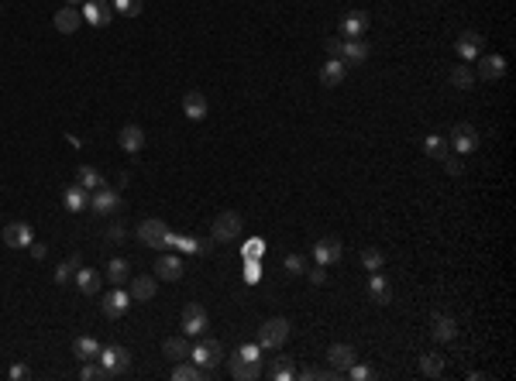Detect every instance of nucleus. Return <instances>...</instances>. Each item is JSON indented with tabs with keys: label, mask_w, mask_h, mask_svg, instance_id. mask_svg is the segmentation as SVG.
Here are the masks:
<instances>
[{
	"label": "nucleus",
	"mask_w": 516,
	"mask_h": 381,
	"mask_svg": "<svg viewBox=\"0 0 516 381\" xmlns=\"http://www.w3.org/2000/svg\"><path fill=\"white\" fill-rule=\"evenodd\" d=\"M286 340H290V319H283V316L266 319V323H262V330H258V347L276 350V347H283Z\"/></svg>",
	"instance_id": "f257e3e1"
},
{
	"label": "nucleus",
	"mask_w": 516,
	"mask_h": 381,
	"mask_svg": "<svg viewBox=\"0 0 516 381\" xmlns=\"http://www.w3.org/2000/svg\"><path fill=\"white\" fill-rule=\"evenodd\" d=\"M100 367L107 371V378H117V374H128L131 371V354L124 347H100L97 354Z\"/></svg>",
	"instance_id": "f03ea898"
},
{
	"label": "nucleus",
	"mask_w": 516,
	"mask_h": 381,
	"mask_svg": "<svg viewBox=\"0 0 516 381\" xmlns=\"http://www.w3.org/2000/svg\"><path fill=\"white\" fill-rule=\"evenodd\" d=\"M138 241L141 244H148V247H169V241H172V230L165 227V220H141L138 223Z\"/></svg>",
	"instance_id": "7ed1b4c3"
},
{
	"label": "nucleus",
	"mask_w": 516,
	"mask_h": 381,
	"mask_svg": "<svg viewBox=\"0 0 516 381\" xmlns=\"http://www.w3.org/2000/svg\"><path fill=\"white\" fill-rule=\"evenodd\" d=\"M207 309L200 306V302H186L183 306V333L186 336H200V333H207Z\"/></svg>",
	"instance_id": "20e7f679"
},
{
	"label": "nucleus",
	"mask_w": 516,
	"mask_h": 381,
	"mask_svg": "<svg viewBox=\"0 0 516 381\" xmlns=\"http://www.w3.org/2000/svg\"><path fill=\"white\" fill-rule=\"evenodd\" d=\"M90 210H93V213H100V217H110V213H117V210H121V196H117L110 186H100V189H93V193H90Z\"/></svg>",
	"instance_id": "39448f33"
},
{
	"label": "nucleus",
	"mask_w": 516,
	"mask_h": 381,
	"mask_svg": "<svg viewBox=\"0 0 516 381\" xmlns=\"http://www.w3.org/2000/svg\"><path fill=\"white\" fill-rule=\"evenodd\" d=\"M241 234V213H234V210H224L217 220H213V230H210V237L213 241H234Z\"/></svg>",
	"instance_id": "423d86ee"
},
{
	"label": "nucleus",
	"mask_w": 516,
	"mask_h": 381,
	"mask_svg": "<svg viewBox=\"0 0 516 381\" xmlns=\"http://www.w3.org/2000/svg\"><path fill=\"white\" fill-rule=\"evenodd\" d=\"M220 357H224V350H220L217 340H203V343H196L193 354H189V360L200 364L203 371H213V364H220Z\"/></svg>",
	"instance_id": "0eeeda50"
},
{
	"label": "nucleus",
	"mask_w": 516,
	"mask_h": 381,
	"mask_svg": "<svg viewBox=\"0 0 516 381\" xmlns=\"http://www.w3.org/2000/svg\"><path fill=\"white\" fill-rule=\"evenodd\" d=\"M458 155H468V151H475L478 148V131L471 127V124H458L454 131H451V141H447Z\"/></svg>",
	"instance_id": "6e6552de"
},
{
	"label": "nucleus",
	"mask_w": 516,
	"mask_h": 381,
	"mask_svg": "<svg viewBox=\"0 0 516 381\" xmlns=\"http://www.w3.org/2000/svg\"><path fill=\"white\" fill-rule=\"evenodd\" d=\"M100 309H104V316H107V319H121V316L131 309V292H124V288L117 285V288L104 299V306H100Z\"/></svg>",
	"instance_id": "1a4fd4ad"
},
{
	"label": "nucleus",
	"mask_w": 516,
	"mask_h": 381,
	"mask_svg": "<svg viewBox=\"0 0 516 381\" xmlns=\"http://www.w3.org/2000/svg\"><path fill=\"white\" fill-rule=\"evenodd\" d=\"M506 76V59L502 56H478V79L499 83Z\"/></svg>",
	"instance_id": "9d476101"
},
{
	"label": "nucleus",
	"mask_w": 516,
	"mask_h": 381,
	"mask_svg": "<svg viewBox=\"0 0 516 381\" xmlns=\"http://www.w3.org/2000/svg\"><path fill=\"white\" fill-rule=\"evenodd\" d=\"M83 21L93 28H104L110 21V0H86L83 4Z\"/></svg>",
	"instance_id": "9b49d317"
},
{
	"label": "nucleus",
	"mask_w": 516,
	"mask_h": 381,
	"mask_svg": "<svg viewBox=\"0 0 516 381\" xmlns=\"http://www.w3.org/2000/svg\"><path fill=\"white\" fill-rule=\"evenodd\" d=\"M482 49H485V38H482L478 32H461V35H458V56H461L465 62L478 59Z\"/></svg>",
	"instance_id": "f8f14e48"
},
{
	"label": "nucleus",
	"mask_w": 516,
	"mask_h": 381,
	"mask_svg": "<svg viewBox=\"0 0 516 381\" xmlns=\"http://www.w3.org/2000/svg\"><path fill=\"white\" fill-rule=\"evenodd\" d=\"M80 28H83V14H80L73 4H66V8H59V11H56V32L73 35V32H80Z\"/></svg>",
	"instance_id": "ddd939ff"
},
{
	"label": "nucleus",
	"mask_w": 516,
	"mask_h": 381,
	"mask_svg": "<svg viewBox=\"0 0 516 381\" xmlns=\"http://www.w3.org/2000/svg\"><path fill=\"white\" fill-rule=\"evenodd\" d=\"M231 378H237V381H255V378H262V364L237 354V357H231Z\"/></svg>",
	"instance_id": "4468645a"
},
{
	"label": "nucleus",
	"mask_w": 516,
	"mask_h": 381,
	"mask_svg": "<svg viewBox=\"0 0 516 381\" xmlns=\"http://www.w3.org/2000/svg\"><path fill=\"white\" fill-rule=\"evenodd\" d=\"M62 206H66L69 213H83V210L90 206V189H83L80 182L69 186V189H62Z\"/></svg>",
	"instance_id": "2eb2a0df"
},
{
	"label": "nucleus",
	"mask_w": 516,
	"mask_h": 381,
	"mask_svg": "<svg viewBox=\"0 0 516 381\" xmlns=\"http://www.w3.org/2000/svg\"><path fill=\"white\" fill-rule=\"evenodd\" d=\"M35 241V230L28 223H8L4 227V244L8 247H28Z\"/></svg>",
	"instance_id": "dca6fc26"
},
{
	"label": "nucleus",
	"mask_w": 516,
	"mask_h": 381,
	"mask_svg": "<svg viewBox=\"0 0 516 381\" xmlns=\"http://www.w3.org/2000/svg\"><path fill=\"white\" fill-rule=\"evenodd\" d=\"M128 292H131V299H134V302H148V299H155V292H159V282H155L152 275H134Z\"/></svg>",
	"instance_id": "f3484780"
},
{
	"label": "nucleus",
	"mask_w": 516,
	"mask_h": 381,
	"mask_svg": "<svg viewBox=\"0 0 516 381\" xmlns=\"http://www.w3.org/2000/svg\"><path fill=\"white\" fill-rule=\"evenodd\" d=\"M117 145H121L124 151L138 155V151L145 148V131H141L138 124H128V127H121V134H117Z\"/></svg>",
	"instance_id": "a211bd4d"
},
{
	"label": "nucleus",
	"mask_w": 516,
	"mask_h": 381,
	"mask_svg": "<svg viewBox=\"0 0 516 381\" xmlns=\"http://www.w3.org/2000/svg\"><path fill=\"white\" fill-rule=\"evenodd\" d=\"M338 258H341V241L324 237V241L314 244V261H317V265H334Z\"/></svg>",
	"instance_id": "6ab92c4d"
},
{
	"label": "nucleus",
	"mask_w": 516,
	"mask_h": 381,
	"mask_svg": "<svg viewBox=\"0 0 516 381\" xmlns=\"http://www.w3.org/2000/svg\"><path fill=\"white\" fill-rule=\"evenodd\" d=\"M155 275L165 278V282H176V278H183V261L176 254H159L155 258Z\"/></svg>",
	"instance_id": "aec40b11"
},
{
	"label": "nucleus",
	"mask_w": 516,
	"mask_h": 381,
	"mask_svg": "<svg viewBox=\"0 0 516 381\" xmlns=\"http://www.w3.org/2000/svg\"><path fill=\"white\" fill-rule=\"evenodd\" d=\"M368 32V14L365 11H351L344 21H341V35L344 38H362Z\"/></svg>",
	"instance_id": "412c9836"
},
{
	"label": "nucleus",
	"mask_w": 516,
	"mask_h": 381,
	"mask_svg": "<svg viewBox=\"0 0 516 381\" xmlns=\"http://www.w3.org/2000/svg\"><path fill=\"white\" fill-rule=\"evenodd\" d=\"M183 114H186L189 121H203V117H207V97H203L200 90H189V93L183 97Z\"/></svg>",
	"instance_id": "4be33fe9"
},
{
	"label": "nucleus",
	"mask_w": 516,
	"mask_h": 381,
	"mask_svg": "<svg viewBox=\"0 0 516 381\" xmlns=\"http://www.w3.org/2000/svg\"><path fill=\"white\" fill-rule=\"evenodd\" d=\"M327 360H331V367H334V371H348V367L355 364V347H348V343H334V347L327 350Z\"/></svg>",
	"instance_id": "5701e85b"
},
{
	"label": "nucleus",
	"mask_w": 516,
	"mask_h": 381,
	"mask_svg": "<svg viewBox=\"0 0 516 381\" xmlns=\"http://www.w3.org/2000/svg\"><path fill=\"white\" fill-rule=\"evenodd\" d=\"M344 76H348V66L341 59H327L324 69H320V83L324 86H338V83H344Z\"/></svg>",
	"instance_id": "b1692460"
},
{
	"label": "nucleus",
	"mask_w": 516,
	"mask_h": 381,
	"mask_svg": "<svg viewBox=\"0 0 516 381\" xmlns=\"http://www.w3.org/2000/svg\"><path fill=\"white\" fill-rule=\"evenodd\" d=\"M341 56H344V59H341L344 66H358V62H365V59H368V45H365L362 38H348Z\"/></svg>",
	"instance_id": "393cba45"
},
{
	"label": "nucleus",
	"mask_w": 516,
	"mask_h": 381,
	"mask_svg": "<svg viewBox=\"0 0 516 381\" xmlns=\"http://www.w3.org/2000/svg\"><path fill=\"white\" fill-rule=\"evenodd\" d=\"M100 282H104L100 271H93V268H76V285H80V292L97 295V292H100Z\"/></svg>",
	"instance_id": "a878e982"
},
{
	"label": "nucleus",
	"mask_w": 516,
	"mask_h": 381,
	"mask_svg": "<svg viewBox=\"0 0 516 381\" xmlns=\"http://www.w3.org/2000/svg\"><path fill=\"white\" fill-rule=\"evenodd\" d=\"M162 354H165V357H172V360H186V357L193 354V347H189V340H186V336H165Z\"/></svg>",
	"instance_id": "bb28decb"
},
{
	"label": "nucleus",
	"mask_w": 516,
	"mask_h": 381,
	"mask_svg": "<svg viewBox=\"0 0 516 381\" xmlns=\"http://www.w3.org/2000/svg\"><path fill=\"white\" fill-rule=\"evenodd\" d=\"M430 333H434V340L451 343V340L458 336V326H454V319H451V316H441V312H437V316H434V330H430Z\"/></svg>",
	"instance_id": "cd10ccee"
},
{
	"label": "nucleus",
	"mask_w": 516,
	"mask_h": 381,
	"mask_svg": "<svg viewBox=\"0 0 516 381\" xmlns=\"http://www.w3.org/2000/svg\"><path fill=\"white\" fill-rule=\"evenodd\" d=\"M76 182H80L83 189H90V193L100 189V186H107L104 175H100V169H93V165H80V169H76Z\"/></svg>",
	"instance_id": "c85d7f7f"
},
{
	"label": "nucleus",
	"mask_w": 516,
	"mask_h": 381,
	"mask_svg": "<svg viewBox=\"0 0 516 381\" xmlns=\"http://www.w3.org/2000/svg\"><path fill=\"white\" fill-rule=\"evenodd\" d=\"M169 247H179L183 254H203L210 251V241H193V237H183V234H172Z\"/></svg>",
	"instance_id": "c756f323"
},
{
	"label": "nucleus",
	"mask_w": 516,
	"mask_h": 381,
	"mask_svg": "<svg viewBox=\"0 0 516 381\" xmlns=\"http://www.w3.org/2000/svg\"><path fill=\"white\" fill-rule=\"evenodd\" d=\"M107 278H110V285H124L128 278H131V265L124 261V258H110L107 261V271H104Z\"/></svg>",
	"instance_id": "7c9ffc66"
},
{
	"label": "nucleus",
	"mask_w": 516,
	"mask_h": 381,
	"mask_svg": "<svg viewBox=\"0 0 516 381\" xmlns=\"http://www.w3.org/2000/svg\"><path fill=\"white\" fill-rule=\"evenodd\" d=\"M368 295L375 299V302H389L392 299V288H389V282H386V275H379V271H372V278H368Z\"/></svg>",
	"instance_id": "2f4dec72"
},
{
	"label": "nucleus",
	"mask_w": 516,
	"mask_h": 381,
	"mask_svg": "<svg viewBox=\"0 0 516 381\" xmlns=\"http://www.w3.org/2000/svg\"><path fill=\"white\" fill-rule=\"evenodd\" d=\"M73 354H76L80 360H97L100 343H97L93 336H76V340H73Z\"/></svg>",
	"instance_id": "473e14b6"
},
{
	"label": "nucleus",
	"mask_w": 516,
	"mask_h": 381,
	"mask_svg": "<svg viewBox=\"0 0 516 381\" xmlns=\"http://www.w3.org/2000/svg\"><path fill=\"white\" fill-rule=\"evenodd\" d=\"M269 378H272V381H293V378H296L293 360H290V357H276L272 367H269Z\"/></svg>",
	"instance_id": "72a5a7b5"
},
{
	"label": "nucleus",
	"mask_w": 516,
	"mask_h": 381,
	"mask_svg": "<svg viewBox=\"0 0 516 381\" xmlns=\"http://www.w3.org/2000/svg\"><path fill=\"white\" fill-rule=\"evenodd\" d=\"M447 148H451V145H447V138H441V134H427V138H423V151H427L434 162H441V158L447 155Z\"/></svg>",
	"instance_id": "f704fd0d"
},
{
	"label": "nucleus",
	"mask_w": 516,
	"mask_h": 381,
	"mask_svg": "<svg viewBox=\"0 0 516 381\" xmlns=\"http://www.w3.org/2000/svg\"><path fill=\"white\" fill-rule=\"evenodd\" d=\"M420 371H423L427 378H441V374H444V357H441V354H423V357H420Z\"/></svg>",
	"instance_id": "c9c22d12"
},
{
	"label": "nucleus",
	"mask_w": 516,
	"mask_h": 381,
	"mask_svg": "<svg viewBox=\"0 0 516 381\" xmlns=\"http://www.w3.org/2000/svg\"><path fill=\"white\" fill-rule=\"evenodd\" d=\"M451 83H454L458 90H471V86H475V73H471L468 66H454V69H451Z\"/></svg>",
	"instance_id": "e433bc0d"
},
{
	"label": "nucleus",
	"mask_w": 516,
	"mask_h": 381,
	"mask_svg": "<svg viewBox=\"0 0 516 381\" xmlns=\"http://www.w3.org/2000/svg\"><path fill=\"white\" fill-rule=\"evenodd\" d=\"M244 282L248 285L262 282V265H258V258H244Z\"/></svg>",
	"instance_id": "4c0bfd02"
},
{
	"label": "nucleus",
	"mask_w": 516,
	"mask_h": 381,
	"mask_svg": "<svg viewBox=\"0 0 516 381\" xmlns=\"http://www.w3.org/2000/svg\"><path fill=\"white\" fill-rule=\"evenodd\" d=\"M110 4H114V11H117V14H124V18L141 14V0H110Z\"/></svg>",
	"instance_id": "58836bf2"
},
{
	"label": "nucleus",
	"mask_w": 516,
	"mask_h": 381,
	"mask_svg": "<svg viewBox=\"0 0 516 381\" xmlns=\"http://www.w3.org/2000/svg\"><path fill=\"white\" fill-rule=\"evenodd\" d=\"M382 261H386V258H382L379 247H368V251L362 254V265H365L368 271H382Z\"/></svg>",
	"instance_id": "ea45409f"
},
{
	"label": "nucleus",
	"mask_w": 516,
	"mask_h": 381,
	"mask_svg": "<svg viewBox=\"0 0 516 381\" xmlns=\"http://www.w3.org/2000/svg\"><path fill=\"white\" fill-rule=\"evenodd\" d=\"M76 268H83V265H80V258H69L66 265H59V268H56V282H59V285H62V282H69V278L76 275Z\"/></svg>",
	"instance_id": "a19ab883"
},
{
	"label": "nucleus",
	"mask_w": 516,
	"mask_h": 381,
	"mask_svg": "<svg viewBox=\"0 0 516 381\" xmlns=\"http://www.w3.org/2000/svg\"><path fill=\"white\" fill-rule=\"evenodd\" d=\"M80 378H83V381H100V378H107V371H104L100 364H93V360H83Z\"/></svg>",
	"instance_id": "79ce46f5"
},
{
	"label": "nucleus",
	"mask_w": 516,
	"mask_h": 381,
	"mask_svg": "<svg viewBox=\"0 0 516 381\" xmlns=\"http://www.w3.org/2000/svg\"><path fill=\"white\" fill-rule=\"evenodd\" d=\"M241 254H244V258H262V254H266V241H262V237H251V241H244Z\"/></svg>",
	"instance_id": "37998d69"
},
{
	"label": "nucleus",
	"mask_w": 516,
	"mask_h": 381,
	"mask_svg": "<svg viewBox=\"0 0 516 381\" xmlns=\"http://www.w3.org/2000/svg\"><path fill=\"white\" fill-rule=\"evenodd\" d=\"M286 271H290V275H307V261H303L300 254H290V258H286Z\"/></svg>",
	"instance_id": "c03bdc74"
},
{
	"label": "nucleus",
	"mask_w": 516,
	"mask_h": 381,
	"mask_svg": "<svg viewBox=\"0 0 516 381\" xmlns=\"http://www.w3.org/2000/svg\"><path fill=\"white\" fill-rule=\"evenodd\" d=\"M348 371H351V378H355V381H372V378H379V374H375L372 367H365V364H351Z\"/></svg>",
	"instance_id": "a18cd8bd"
},
{
	"label": "nucleus",
	"mask_w": 516,
	"mask_h": 381,
	"mask_svg": "<svg viewBox=\"0 0 516 381\" xmlns=\"http://www.w3.org/2000/svg\"><path fill=\"white\" fill-rule=\"evenodd\" d=\"M441 165H444V172H447V175H461V158H458V155H444V158H441Z\"/></svg>",
	"instance_id": "49530a36"
},
{
	"label": "nucleus",
	"mask_w": 516,
	"mask_h": 381,
	"mask_svg": "<svg viewBox=\"0 0 516 381\" xmlns=\"http://www.w3.org/2000/svg\"><path fill=\"white\" fill-rule=\"evenodd\" d=\"M341 52H344V38L331 35V38H327V56H331V59H341Z\"/></svg>",
	"instance_id": "de8ad7c7"
},
{
	"label": "nucleus",
	"mask_w": 516,
	"mask_h": 381,
	"mask_svg": "<svg viewBox=\"0 0 516 381\" xmlns=\"http://www.w3.org/2000/svg\"><path fill=\"white\" fill-rule=\"evenodd\" d=\"M237 354H241V357H248V360H262V357H258V343H241V347H237Z\"/></svg>",
	"instance_id": "09e8293b"
},
{
	"label": "nucleus",
	"mask_w": 516,
	"mask_h": 381,
	"mask_svg": "<svg viewBox=\"0 0 516 381\" xmlns=\"http://www.w3.org/2000/svg\"><path fill=\"white\" fill-rule=\"evenodd\" d=\"M307 275H310V282H314V285H324V282H327V265H317V268H314V271H307Z\"/></svg>",
	"instance_id": "8fccbe9b"
},
{
	"label": "nucleus",
	"mask_w": 516,
	"mask_h": 381,
	"mask_svg": "<svg viewBox=\"0 0 516 381\" xmlns=\"http://www.w3.org/2000/svg\"><path fill=\"white\" fill-rule=\"evenodd\" d=\"M21 378H28V367H25V364H14V367H11V381H21Z\"/></svg>",
	"instance_id": "3c124183"
},
{
	"label": "nucleus",
	"mask_w": 516,
	"mask_h": 381,
	"mask_svg": "<svg viewBox=\"0 0 516 381\" xmlns=\"http://www.w3.org/2000/svg\"><path fill=\"white\" fill-rule=\"evenodd\" d=\"M107 237H110V241H124V227H117V223H114V227L107 230Z\"/></svg>",
	"instance_id": "603ef678"
},
{
	"label": "nucleus",
	"mask_w": 516,
	"mask_h": 381,
	"mask_svg": "<svg viewBox=\"0 0 516 381\" xmlns=\"http://www.w3.org/2000/svg\"><path fill=\"white\" fill-rule=\"evenodd\" d=\"M28 247H32V258H38V261L45 258V244H35V241H32Z\"/></svg>",
	"instance_id": "864d4df0"
},
{
	"label": "nucleus",
	"mask_w": 516,
	"mask_h": 381,
	"mask_svg": "<svg viewBox=\"0 0 516 381\" xmlns=\"http://www.w3.org/2000/svg\"><path fill=\"white\" fill-rule=\"evenodd\" d=\"M66 4H73V8H76V4H80V0H66Z\"/></svg>",
	"instance_id": "5fc2aeb1"
}]
</instances>
